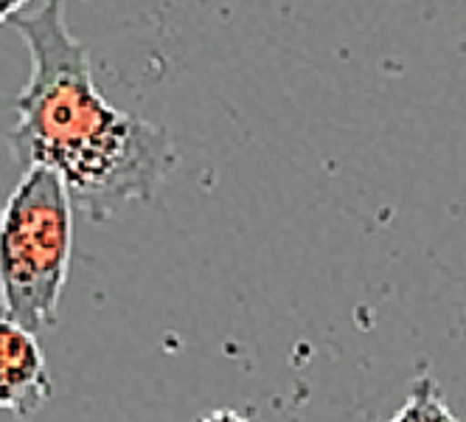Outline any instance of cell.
<instances>
[{"instance_id": "6da1fadb", "label": "cell", "mask_w": 466, "mask_h": 422, "mask_svg": "<svg viewBox=\"0 0 466 422\" xmlns=\"http://www.w3.org/2000/svg\"><path fill=\"white\" fill-rule=\"evenodd\" d=\"M65 4L43 0L37 12L9 20L28 48L9 147L20 164L51 170L87 220L107 222L129 203L152 201L177 152L169 129L113 108L96 87L90 54L71 35Z\"/></svg>"}, {"instance_id": "7a4b0ae2", "label": "cell", "mask_w": 466, "mask_h": 422, "mask_svg": "<svg viewBox=\"0 0 466 422\" xmlns=\"http://www.w3.org/2000/svg\"><path fill=\"white\" fill-rule=\"evenodd\" d=\"M74 206L62 180L28 167L0 209V313L28 333L51 330L71 276Z\"/></svg>"}, {"instance_id": "3957f363", "label": "cell", "mask_w": 466, "mask_h": 422, "mask_svg": "<svg viewBox=\"0 0 466 422\" xmlns=\"http://www.w3.org/2000/svg\"><path fill=\"white\" fill-rule=\"evenodd\" d=\"M51 397L54 380L37 335L0 313V411L31 419Z\"/></svg>"}, {"instance_id": "277c9868", "label": "cell", "mask_w": 466, "mask_h": 422, "mask_svg": "<svg viewBox=\"0 0 466 422\" xmlns=\"http://www.w3.org/2000/svg\"><path fill=\"white\" fill-rule=\"evenodd\" d=\"M388 422H461V419L447 406L436 377L421 375L413 383L408 400L396 408V414Z\"/></svg>"}, {"instance_id": "5b68a950", "label": "cell", "mask_w": 466, "mask_h": 422, "mask_svg": "<svg viewBox=\"0 0 466 422\" xmlns=\"http://www.w3.org/2000/svg\"><path fill=\"white\" fill-rule=\"evenodd\" d=\"M194 422H253L248 414L237 411V408H214L203 417H197Z\"/></svg>"}, {"instance_id": "8992f818", "label": "cell", "mask_w": 466, "mask_h": 422, "mask_svg": "<svg viewBox=\"0 0 466 422\" xmlns=\"http://www.w3.org/2000/svg\"><path fill=\"white\" fill-rule=\"evenodd\" d=\"M25 4H31V0H0V26L9 23L15 15H20Z\"/></svg>"}]
</instances>
